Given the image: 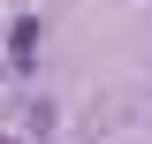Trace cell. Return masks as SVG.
Segmentation results:
<instances>
[{
    "label": "cell",
    "instance_id": "1",
    "mask_svg": "<svg viewBox=\"0 0 152 144\" xmlns=\"http://www.w3.org/2000/svg\"><path fill=\"white\" fill-rule=\"evenodd\" d=\"M0 144H31V137H15V129H0Z\"/></svg>",
    "mask_w": 152,
    "mask_h": 144
}]
</instances>
